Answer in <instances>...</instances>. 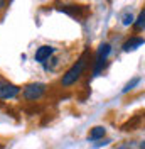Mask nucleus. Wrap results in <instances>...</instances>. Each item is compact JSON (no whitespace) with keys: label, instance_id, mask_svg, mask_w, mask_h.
I'll list each match as a JSON object with an SVG mask.
<instances>
[{"label":"nucleus","instance_id":"obj_1","mask_svg":"<svg viewBox=\"0 0 145 149\" xmlns=\"http://www.w3.org/2000/svg\"><path fill=\"white\" fill-rule=\"evenodd\" d=\"M86 65H88V51H84V53L79 56V59H78V61L63 74L61 85H63V86H71V85H74L79 78H81V74L84 73Z\"/></svg>","mask_w":145,"mask_h":149},{"label":"nucleus","instance_id":"obj_2","mask_svg":"<svg viewBox=\"0 0 145 149\" xmlns=\"http://www.w3.org/2000/svg\"><path fill=\"white\" fill-rule=\"evenodd\" d=\"M46 83H29L26 88H24V98L26 100H29V102H36V100H39L42 95L46 93Z\"/></svg>","mask_w":145,"mask_h":149},{"label":"nucleus","instance_id":"obj_3","mask_svg":"<svg viewBox=\"0 0 145 149\" xmlns=\"http://www.w3.org/2000/svg\"><path fill=\"white\" fill-rule=\"evenodd\" d=\"M19 93H20V88L17 85L10 83V81H5V80H0V98L3 100H12L15 98Z\"/></svg>","mask_w":145,"mask_h":149},{"label":"nucleus","instance_id":"obj_4","mask_svg":"<svg viewBox=\"0 0 145 149\" xmlns=\"http://www.w3.org/2000/svg\"><path fill=\"white\" fill-rule=\"evenodd\" d=\"M59 10L64 12V14H68V15H71V17H76V19H83L84 14L88 12V9L83 7V5H61Z\"/></svg>","mask_w":145,"mask_h":149},{"label":"nucleus","instance_id":"obj_5","mask_svg":"<svg viewBox=\"0 0 145 149\" xmlns=\"http://www.w3.org/2000/svg\"><path fill=\"white\" fill-rule=\"evenodd\" d=\"M145 44V39L140 36H132L130 39H127L125 42H123V51L125 53H132V51H137L138 47H142Z\"/></svg>","mask_w":145,"mask_h":149},{"label":"nucleus","instance_id":"obj_6","mask_svg":"<svg viewBox=\"0 0 145 149\" xmlns=\"http://www.w3.org/2000/svg\"><path fill=\"white\" fill-rule=\"evenodd\" d=\"M54 53V47L52 46H41V47H37V51H36V61H39V63H44L46 59H49V56Z\"/></svg>","mask_w":145,"mask_h":149},{"label":"nucleus","instance_id":"obj_7","mask_svg":"<svg viewBox=\"0 0 145 149\" xmlns=\"http://www.w3.org/2000/svg\"><path fill=\"white\" fill-rule=\"evenodd\" d=\"M105 134H106V129L103 127V125H96V127H93L90 130V134H88V141H100L105 137Z\"/></svg>","mask_w":145,"mask_h":149},{"label":"nucleus","instance_id":"obj_8","mask_svg":"<svg viewBox=\"0 0 145 149\" xmlns=\"http://www.w3.org/2000/svg\"><path fill=\"white\" fill-rule=\"evenodd\" d=\"M110 53H111V46H110L108 42H103V44H100V47H98L96 58H98V59H103V61H106V58L110 56Z\"/></svg>","mask_w":145,"mask_h":149},{"label":"nucleus","instance_id":"obj_9","mask_svg":"<svg viewBox=\"0 0 145 149\" xmlns=\"http://www.w3.org/2000/svg\"><path fill=\"white\" fill-rule=\"evenodd\" d=\"M135 29L137 31H145V10H142L140 14H138V17L135 19Z\"/></svg>","mask_w":145,"mask_h":149},{"label":"nucleus","instance_id":"obj_10","mask_svg":"<svg viewBox=\"0 0 145 149\" xmlns=\"http://www.w3.org/2000/svg\"><path fill=\"white\" fill-rule=\"evenodd\" d=\"M138 83H140V78H138V76H135V78H132V80H130V81H128V83L125 85V86H123V90H122V93H128L130 90H133V88H135V86H137Z\"/></svg>","mask_w":145,"mask_h":149},{"label":"nucleus","instance_id":"obj_11","mask_svg":"<svg viewBox=\"0 0 145 149\" xmlns=\"http://www.w3.org/2000/svg\"><path fill=\"white\" fill-rule=\"evenodd\" d=\"M122 24H123V26H130V24H135V19H133V15H132V14L125 12V14L122 15Z\"/></svg>","mask_w":145,"mask_h":149},{"label":"nucleus","instance_id":"obj_12","mask_svg":"<svg viewBox=\"0 0 145 149\" xmlns=\"http://www.w3.org/2000/svg\"><path fill=\"white\" fill-rule=\"evenodd\" d=\"M110 142H111L110 139H100L98 142H95V144H93V148H95V149H98V148H103V146H108Z\"/></svg>","mask_w":145,"mask_h":149},{"label":"nucleus","instance_id":"obj_13","mask_svg":"<svg viewBox=\"0 0 145 149\" xmlns=\"http://www.w3.org/2000/svg\"><path fill=\"white\" fill-rule=\"evenodd\" d=\"M117 149H133V146H132V144H122V146H118Z\"/></svg>","mask_w":145,"mask_h":149},{"label":"nucleus","instance_id":"obj_14","mask_svg":"<svg viewBox=\"0 0 145 149\" xmlns=\"http://www.w3.org/2000/svg\"><path fill=\"white\" fill-rule=\"evenodd\" d=\"M5 3H7V0H0V9H5Z\"/></svg>","mask_w":145,"mask_h":149},{"label":"nucleus","instance_id":"obj_15","mask_svg":"<svg viewBox=\"0 0 145 149\" xmlns=\"http://www.w3.org/2000/svg\"><path fill=\"white\" fill-rule=\"evenodd\" d=\"M138 148H140V149H145V141H142V142H140V146H138Z\"/></svg>","mask_w":145,"mask_h":149},{"label":"nucleus","instance_id":"obj_16","mask_svg":"<svg viewBox=\"0 0 145 149\" xmlns=\"http://www.w3.org/2000/svg\"><path fill=\"white\" fill-rule=\"evenodd\" d=\"M10 2H12V0H10Z\"/></svg>","mask_w":145,"mask_h":149}]
</instances>
